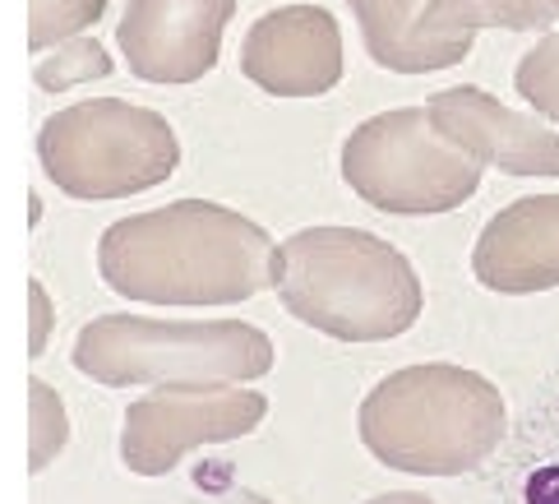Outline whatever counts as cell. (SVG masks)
I'll use <instances>...</instances> for the list:
<instances>
[{"mask_svg": "<svg viewBox=\"0 0 559 504\" xmlns=\"http://www.w3.org/2000/svg\"><path fill=\"white\" fill-rule=\"evenodd\" d=\"M103 282L144 306H236L269 288V232L213 199L130 213L97 241Z\"/></svg>", "mask_w": 559, "mask_h": 504, "instance_id": "6da1fadb", "label": "cell"}, {"mask_svg": "<svg viewBox=\"0 0 559 504\" xmlns=\"http://www.w3.org/2000/svg\"><path fill=\"white\" fill-rule=\"evenodd\" d=\"M269 288L301 325L343 342H389L421 319L426 292L403 250L361 227H306L273 246Z\"/></svg>", "mask_w": 559, "mask_h": 504, "instance_id": "7a4b0ae2", "label": "cell"}, {"mask_svg": "<svg viewBox=\"0 0 559 504\" xmlns=\"http://www.w3.org/2000/svg\"><path fill=\"white\" fill-rule=\"evenodd\" d=\"M504 394L486 375L449 361L379 379L356 412L361 445L407 477H463L481 468L504 439Z\"/></svg>", "mask_w": 559, "mask_h": 504, "instance_id": "3957f363", "label": "cell"}, {"mask_svg": "<svg viewBox=\"0 0 559 504\" xmlns=\"http://www.w3.org/2000/svg\"><path fill=\"white\" fill-rule=\"evenodd\" d=\"M74 371L103 389H231L269 375L273 342L241 319L97 315L74 338Z\"/></svg>", "mask_w": 559, "mask_h": 504, "instance_id": "277c9868", "label": "cell"}, {"mask_svg": "<svg viewBox=\"0 0 559 504\" xmlns=\"http://www.w3.org/2000/svg\"><path fill=\"white\" fill-rule=\"evenodd\" d=\"M37 163L61 195L103 204L163 186L181 163V144L167 116L126 97H88L43 120Z\"/></svg>", "mask_w": 559, "mask_h": 504, "instance_id": "5b68a950", "label": "cell"}, {"mask_svg": "<svg viewBox=\"0 0 559 504\" xmlns=\"http://www.w3.org/2000/svg\"><path fill=\"white\" fill-rule=\"evenodd\" d=\"M343 180L379 213H453L481 190L486 167L430 126L426 107H397L361 120L343 144Z\"/></svg>", "mask_w": 559, "mask_h": 504, "instance_id": "8992f818", "label": "cell"}, {"mask_svg": "<svg viewBox=\"0 0 559 504\" xmlns=\"http://www.w3.org/2000/svg\"><path fill=\"white\" fill-rule=\"evenodd\" d=\"M269 398L254 389H148L126 408L121 462L134 477H167L199 445H227L264 426Z\"/></svg>", "mask_w": 559, "mask_h": 504, "instance_id": "52a82bcc", "label": "cell"}, {"mask_svg": "<svg viewBox=\"0 0 559 504\" xmlns=\"http://www.w3.org/2000/svg\"><path fill=\"white\" fill-rule=\"evenodd\" d=\"M236 0H126L116 43L144 84H194L223 56Z\"/></svg>", "mask_w": 559, "mask_h": 504, "instance_id": "ba28073f", "label": "cell"}, {"mask_svg": "<svg viewBox=\"0 0 559 504\" xmlns=\"http://www.w3.org/2000/svg\"><path fill=\"white\" fill-rule=\"evenodd\" d=\"M343 28L319 5H283L254 19L241 43V74L273 97H324L343 84Z\"/></svg>", "mask_w": 559, "mask_h": 504, "instance_id": "9c48e42d", "label": "cell"}, {"mask_svg": "<svg viewBox=\"0 0 559 504\" xmlns=\"http://www.w3.org/2000/svg\"><path fill=\"white\" fill-rule=\"evenodd\" d=\"M430 126L481 167L504 176H559V134L536 116L509 112L481 89H444L426 103Z\"/></svg>", "mask_w": 559, "mask_h": 504, "instance_id": "30bf717a", "label": "cell"}, {"mask_svg": "<svg viewBox=\"0 0 559 504\" xmlns=\"http://www.w3.org/2000/svg\"><path fill=\"white\" fill-rule=\"evenodd\" d=\"M472 273L499 296L559 288V195H532L499 209L472 246Z\"/></svg>", "mask_w": 559, "mask_h": 504, "instance_id": "8fae6325", "label": "cell"}, {"mask_svg": "<svg viewBox=\"0 0 559 504\" xmlns=\"http://www.w3.org/2000/svg\"><path fill=\"white\" fill-rule=\"evenodd\" d=\"M361 28V43L379 70L393 74H435L463 66L476 37L430 33L426 0H347Z\"/></svg>", "mask_w": 559, "mask_h": 504, "instance_id": "7c38bea8", "label": "cell"}, {"mask_svg": "<svg viewBox=\"0 0 559 504\" xmlns=\"http://www.w3.org/2000/svg\"><path fill=\"white\" fill-rule=\"evenodd\" d=\"M559 19V0H426V28L430 33H467L481 28H509V33H536Z\"/></svg>", "mask_w": 559, "mask_h": 504, "instance_id": "4fadbf2b", "label": "cell"}, {"mask_svg": "<svg viewBox=\"0 0 559 504\" xmlns=\"http://www.w3.org/2000/svg\"><path fill=\"white\" fill-rule=\"evenodd\" d=\"M116 60L103 43H93V37H66V43L47 47L43 56H37L33 66V84L43 93H66V89H79L88 84V79H111Z\"/></svg>", "mask_w": 559, "mask_h": 504, "instance_id": "5bb4252c", "label": "cell"}, {"mask_svg": "<svg viewBox=\"0 0 559 504\" xmlns=\"http://www.w3.org/2000/svg\"><path fill=\"white\" fill-rule=\"evenodd\" d=\"M111 0H28V51L43 56L66 37L88 33Z\"/></svg>", "mask_w": 559, "mask_h": 504, "instance_id": "9a60e30c", "label": "cell"}, {"mask_svg": "<svg viewBox=\"0 0 559 504\" xmlns=\"http://www.w3.org/2000/svg\"><path fill=\"white\" fill-rule=\"evenodd\" d=\"M70 439L66 402L47 379H28V472H43Z\"/></svg>", "mask_w": 559, "mask_h": 504, "instance_id": "2e32d148", "label": "cell"}, {"mask_svg": "<svg viewBox=\"0 0 559 504\" xmlns=\"http://www.w3.org/2000/svg\"><path fill=\"white\" fill-rule=\"evenodd\" d=\"M513 89L536 116H546V120L559 126V33L542 37V43L518 60Z\"/></svg>", "mask_w": 559, "mask_h": 504, "instance_id": "e0dca14e", "label": "cell"}, {"mask_svg": "<svg viewBox=\"0 0 559 504\" xmlns=\"http://www.w3.org/2000/svg\"><path fill=\"white\" fill-rule=\"evenodd\" d=\"M51 329H56V306L47 288L37 278H28V356H43L47 342H51Z\"/></svg>", "mask_w": 559, "mask_h": 504, "instance_id": "ac0fdd59", "label": "cell"}, {"mask_svg": "<svg viewBox=\"0 0 559 504\" xmlns=\"http://www.w3.org/2000/svg\"><path fill=\"white\" fill-rule=\"evenodd\" d=\"M523 500H527V504H559V468H555V462H550V468L527 472Z\"/></svg>", "mask_w": 559, "mask_h": 504, "instance_id": "d6986e66", "label": "cell"}, {"mask_svg": "<svg viewBox=\"0 0 559 504\" xmlns=\"http://www.w3.org/2000/svg\"><path fill=\"white\" fill-rule=\"evenodd\" d=\"M194 504H273L254 491H223V495H209V500H194Z\"/></svg>", "mask_w": 559, "mask_h": 504, "instance_id": "ffe728a7", "label": "cell"}, {"mask_svg": "<svg viewBox=\"0 0 559 504\" xmlns=\"http://www.w3.org/2000/svg\"><path fill=\"white\" fill-rule=\"evenodd\" d=\"M366 504H435V500L421 495V491H389V495H374V500H366Z\"/></svg>", "mask_w": 559, "mask_h": 504, "instance_id": "44dd1931", "label": "cell"}]
</instances>
